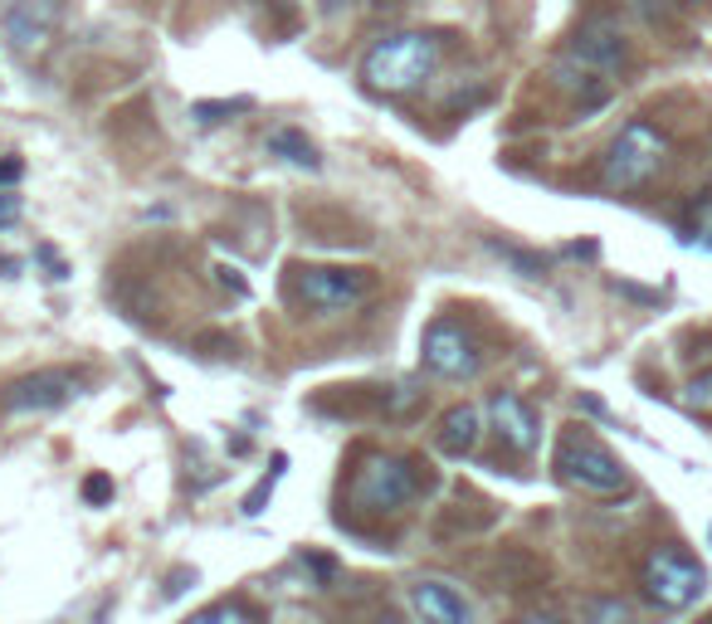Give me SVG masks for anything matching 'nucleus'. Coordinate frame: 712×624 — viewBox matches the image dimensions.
I'll use <instances>...</instances> for the list:
<instances>
[{
    "label": "nucleus",
    "instance_id": "1",
    "mask_svg": "<svg viewBox=\"0 0 712 624\" xmlns=\"http://www.w3.org/2000/svg\"><path fill=\"white\" fill-rule=\"evenodd\" d=\"M439 59H444V45L439 35H425V29H401V35H385L366 49L361 59V83L371 93H411L420 83L435 79Z\"/></svg>",
    "mask_w": 712,
    "mask_h": 624
},
{
    "label": "nucleus",
    "instance_id": "2",
    "mask_svg": "<svg viewBox=\"0 0 712 624\" xmlns=\"http://www.w3.org/2000/svg\"><path fill=\"white\" fill-rule=\"evenodd\" d=\"M551 468H557L561 483L581 488V493H591V497H615V493H625V488H630V468L615 459V454L605 449V444L595 440L585 424L561 430L557 454H551Z\"/></svg>",
    "mask_w": 712,
    "mask_h": 624
},
{
    "label": "nucleus",
    "instance_id": "3",
    "mask_svg": "<svg viewBox=\"0 0 712 624\" xmlns=\"http://www.w3.org/2000/svg\"><path fill=\"white\" fill-rule=\"evenodd\" d=\"M420 493V464L411 454H366L347 478V503L356 513H401Z\"/></svg>",
    "mask_w": 712,
    "mask_h": 624
},
{
    "label": "nucleus",
    "instance_id": "4",
    "mask_svg": "<svg viewBox=\"0 0 712 624\" xmlns=\"http://www.w3.org/2000/svg\"><path fill=\"white\" fill-rule=\"evenodd\" d=\"M664 161H668V137L654 122L634 118V122H625V128L615 132V142L605 147L601 181H605V191H640L644 181H654Z\"/></svg>",
    "mask_w": 712,
    "mask_h": 624
},
{
    "label": "nucleus",
    "instance_id": "5",
    "mask_svg": "<svg viewBox=\"0 0 712 624\" xmlns=\"http://www.w3.org/2000/svg\"><path fill=\"white\" fill-rule=\"evenodd\" d=\"M293 298L312 312H352L376 293L371 268H347V264H293Z\"/></svg>",
    "mask_w": 712,
    "mask_h": 624
},
{
    "label": "nucleus",
    "instance_id": "6",
    "mask_svg": "<svg viewBox=\"0 0 712 624\" xmlns=\"http://www.w3.org/2000/svg\"><path fill=\"white\" fill-rule=\"evenodd\" d=\"M420 361H425L429 376H439V381H474L478 371H484L488 351H484L478 332L468 327L464 317L439 312V317L425 327V337H420Z\"/></svg>",
    "mask_w": 712,
    "mask_h": 624
},
{
    "label": "nucleus",
    "instance_id": "7",
    "mask_svg": "<svg viewBox=\"0 0 712 624\" xmlns=\"http://www.w3.org/2000/svg\"><path fill=\"white\" fill-rule=\"evenodd\" d=\"M640 586H644V596L654 600L658 610H688L693 600H703L708 571L698 566L688 551L658 547V551H649V561L640 571Z\"/></svg>",
    "mask_w": 712,
    "mask_h": 624
},
{
    "label": "nucleus",
    "instance_id": "8",
    "mask_svg": "<svg viewBox=\"0 0 712 624\" xmlns=\"http://www.w3.org/2000/svg\"><path fill=\"white\" fill-rule=\"evenodd\" d=\"M83 376L69 367H45L29 371V376H15L10 386H0V415H49L64 410V405L79 395Z\"/></svg>",
    "mask_w": 712,
    "mask_h": 624
},
{
    "label": "nucleus",
    "instance_id": "9",
    "mask_svg": "<svg viewBox=\"0 0 712 624\" xmlns=\"http://www.w3.org/2000/svg\"><path fill=\"white\" fill-rule=\"evenodd\" d=\"M0 29L15 55H45L59 29V0H10Z\"/></svg>",
    "mask_w": 712,
    "mask_h": 624
},
{
    "label": "nucleus",
    "instance_id": "10",
    "mask_svg": "<svg viewBox=\"0 0 712 624\" xmlns=\"http://www.w3.org/2000/svg\"><path fill=\"white\" fill-rule=\"evenodd\" d=\"M488 415H494V430H498V440L508 444L512 454H537V444H542V415L532 410L527 400H522L518 391H498L494 400H488Z\"/></svg>",
    "mask_w": 712,
    "mask_h": 624
},
{
    "label": "nucleus",
    "instance_id": "11",
    "mask_svg": "<svg viewBox=\"0 0 712 624\" xmlns=\"http://www.w3.org/2000/svg\"><path fill=\"white\" fill-rule=\"evenodd\" d=\"M571 64H581L585 74H620L625 59H630V45L615 25H581L571 35V49H567Z\"/></svg>",
    "mask_w": 712,
    "mask_h": 624
},
{
    "label": "nucleus",
    "instance_id": "12",
    "mask_svg": "<svg viewBox=\"0 0 712 624\" xmlns=\"http://www.w3.org/2000/svg\"><path fill=\"white\" fill-rule=\"evenodd\" d=\"M411 610L420 624H474V605H468L449 580H415Z\"/></svg>",
    "mask_w": 712,
    "mask_h": 624
},
{
    "label": "nucleus",
    "instance_id": "13",
    "mask_svg": "<svg viewBox=\"0 0 712 624\" xmlns=\"http://www.w3.org/2000/svg\"><path fill=\"white\" fill-rule=\"evenodd\" d=\"M478 434H484V415L478 405H449L435 424V449L444 459H468L478 449Z\"/></svg>",
    "mask_w": 712,
    "mask_h": 624
},
{
    "label": "nucleus",
    "instance_id": "14",
    "mask_svg": "<svg viewBox=\"0 0 712 624\" xmlns=\"http://www.w3.org/2000/svg\"><path fill=\"white\" fill-rule=\"evenodd\" d=\"M264 147H269V156H278V161L298 166V171H322L318 147H312L308 132H298V128H274V132H269Z\"/></svg>",
    "mask_w": 712,
    "mask_h": 624
},
{
    "label": "nucleus",
    "instance_id": "15",
    "mask_svg": "<svg viewBox=\"0 0 712 624\" xmlns=\"http://www.w3.org/2000/svg\"><path fill=\"white\" fill-rule=\"evenodd\" d=\"M249 108H254V98H201L191 103V118L201 128H215V122H229L235 112H249Z\"/></svg>",
    "mask_w": 712,
    "mask_h": 624
},
{
    "label": "nucleus",
    "instance_id": "16",
    "mask_svg": "<svg viewBox=\"0 0 712 624\" xmlns=\"http://www.w3.org/2000/svg\"><path fill=\"white\" fill-rule=\"evenodd\" d=\"M186 624H259V615L245 605V600H219V605L201 610V615H191Z\"/></svg>",
    "mask_w": 712,
    "mask_h": 624
},
{
    "label": "nucleus",
    "instance_id": "17",
    "mask_svg": "<svg viewBox=\"0 0 712 624\" xmlns=\"http://www.w3.org/2000/svg\"><path fill=\"white\" fill-rule=\"evenodd\" d=\"M284 468H288V454H274V468H269V473L259 478L254 488H249V497H245V517H259V513H264V503L274 497V483L284 478Z\"/></svg>",
    "mask_w": 712,
    "mask_h": 624
},
{
    "label": "nucleus",
    "instance_id": "18",
    "mask_svg": "<svg viewBox=\"0 0 712 624\" xmlns=\"http://www.w3.org/2000/svg\"><path fill=\"white\" fill-rule=\"evenodd\" d=\"M488 249H494L498 259H508L518 274H527V278H542L547 274V259L542 254H527V249H518V244H498V239H488Z\"/></svg>",
    "mask_w": 712,
    "mask_h": 624
},
{
    "label": "nucleus",
    "instance_id": "19",
    "mask_svg": "<svg viewBox=\"0 0 712 624\" xmlns=\"http://www.w3.org/2000/svg\"><path fill=\"white\" fill-rule=\"evenodd\" d=\"M585 624H630V605L615 596H595L585 600Z\"/></svg>",
    "mask_w": 712,
    "mask_h": 624
},
{
    "label": "nucleus",
    "instance_id": "20",
    "mask_svg": "<svg viewBox=\"0 0 712 624\" xmlns=\"http://www.w3.org/2000/svg\"><path fill=\"white\" fill-rule=\"evenodd\" d=\"M684 405L688 410H712V371H703V376H693L684 386Z\"/></svg>",
    "mask_w": 712,
    "mask_h": 624
},
{
    "label": "nucleus",
    "instance_id": "21",
    "mask_svg": "<svg viewBox=\"0 0 712 624\" xmlns=\"http://www.w3.org/2000/svg\"><path fill=\"white\" fill-rule=\"evenodd\" d=\"M83 503H88V507L112 503V478L108 473H88V478H83Z\"/></svg>",
    "mask_w": 712,
    "mask_h": 624
},
{
    "label": "nucleus",
    "instance_id": "22",
    "mask_svg": "<svg viewBox=\"0 0 712 624\" xmlns=\"http://www.w3.org/2000/svg\"><path fill=\"white\" fill-rule=\"evenodd\" d=\"M20 176H25V161L20 156H0V191H15Z\"/></svg>",
    "mask_w": 712,
    "mask_h": 624
},
{
    "label": "nucleus",
    "instance_id": "23",
    "mask_svg": "<svg viewBox=\"0 0 712 624\" xmlns=\"http://www.w3.org/2000/svg\"><path fill=\"white\" fill-rule=\"evenodd\" d=\"M215 274H219V284H225L235 298H245V293H249V284H245V278H239V268H225V264H219Z\"/></svg>",
    "mask_w": 712,
    "mask_h": 624
},
{
    "label": "nucleus",
    "instance_id": "24",
    "mask_svg": "<svg viewBox=\"0 0 712 624\" xmlns=\"http://www.w3.org/2000/svg\"><path fill=\"white\" fill-rule=\"evenodd\" d=\"M186 586H195V571H171V580H166V600H176V596H181V590Z\"/></svg>",
    "mask_w": 712,
    "mask_h": 624
},
{
    "label": "nucleus",
    "instance_id": "25",
    "mask_svg": "<svg viewBox=\"0 0 712 624\" xmlns=\"http://www.w3.org/2000/svg\"><path fill=\"white\" fill-rule=\"evenodd\" d=\"M20 215V195H10V191H0V225H10Z\"/></svg>",
    "mask_w": 712,
    "mask_h": 624
},
{
    "label": "nucleus",
    "instance_id": "26",
    "mask_svg": "<svg viewBox=\"0 0 712 624\" xmlns=\"http://www.w3.org/2000/svg\"><path fill=\"white\" fill-rule=\"evenodd\" d=\"M20 274V259H10V254H0V278H15Z\"/></svg>",
    "mask_w": 712,
    "mask_h": 624
},
{
    "label": "nucleus",
    "instance_id": "27",
    "mask_svg": "<svg viewBox=\"0 0 712 624\" xmlns=\"http://www.w3.org/2000/svg\"><path fill=\"white\" fill-rule=\"evenodd\" d=\"M522 624H567V620H557V615H532V620H522Z\"/></svg>",
    "mask_w": 712,
    "mask_h": 624
},
{
    "label": "nucleus",
    "instance_id": "28",
    "mask_svg": "<svg viewBox=\"0 0 712 624\" xmlns=\"http://www.w3.org/2000/svg\"><path fill=\"white\" fill-rule=\"evenodd\" d=\"M371 624H405L401 615H381V620H371Z\"/></svg>",
    "mask_w": 712,
    "mask_h": 624
},
{
    "label": "nucleus",
    "instance_id": "29",
    "mask_svg": "<svg viewBox=\"0 0 712 624\" xmlns=\"http://www.w3.org/2000/svg\"><path fill=\"white\" fill-rule=\"evenodd\" d=\"M678 5H693V0H678Z\"/></svg>",
    "mask_w": 712,
    "mask_h": 624
}]
</instances>
